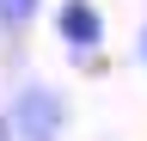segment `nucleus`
<instances>
[{
	"instance_id": "3",
	"label": "nucleus",
	"mask_w": 147,
	"mask_h": 141,
	"mask_svg": "<svg viewBox=\"0 0 147 141\" xmlns=\"http://www.w3.org/2000/svg\"><path fill=\"white\" fill-rule=\"evenodd\" d=\"M37 12H43V0H0V31H25Z\"/></svg>"
},
{
	"instance_id": "1",
	"label": "nucleus",
	"mask_w": 147,
	"mask_h": 141,
	"mask_svg": "<svg viewBox=\"0 0 147 141\" xmlns=\"http://www.w3.org/2000/svg\"><path fill=\"white\" fill-rule=\"evenodd\" d=\"M61 123H67V104H61V92H49V86H25V92L12 98V129L25 141H55Z\"/></svg>"
},
{
	"instance_id": "2",
	"label": "nucleus",
	"mask_w": 147,
	"mask_h": 141,
	"mask_svg": "<svg viewBox=\"0 0 147 141\" xmlns=\"http://www.w3.org/2000/svg\"><path fill=\"white\" fill-rule=\"evenodd\" d=\"M55 37H61L67 49H80V55H92V49L104 43V19L92 0H61V12H55Z\"/></svg>"
},
{
	"instance_id": "4",
	"label": "nucleus",
	"mask_w": 147,
	"mask_h": 141,
	"mask_svg": "<svg viewBox=\"0 0 147 141\" xmlns=\"http://www.w3.org/2000/svg\"><path fill=\"white\" fill-rule=\"evenodd\" d=\"M141 61H147V25H141Z\"/></svg>"
}]
</instances>
